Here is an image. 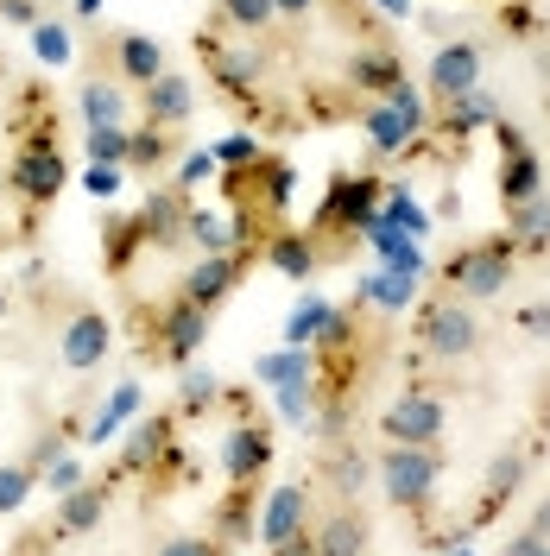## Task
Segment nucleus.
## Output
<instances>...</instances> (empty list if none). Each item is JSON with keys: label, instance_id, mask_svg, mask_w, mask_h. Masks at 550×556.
<instances>
[{"label": "nucleus", "instance_id": "26", "mask_svg": "<svg viewBox=\"0 0 550 556\" xmlns=\"http://www.w3.org/2000/svg\"><path fill=\"white\" fill-rule=\"evenodd\" d=\"M215 20H222L235 38H273L278 33L273 0H215Z\"/></svg>", "mask_w": 550, "mask_h": 556}, {"label": "nucleus", "instance_id": "9", "mask_svg": "<svg viewBox=\"0 0 550 556\" xmlns=\"http://www.w3.org/2000/svg\"><path fill=\"white\" fill-rule=\"evenodd\" d=\"M108 348H114V323H108V311L76 304V311L64 316V329H58V361H64L70 374H89V367H102Z\"/></svg>", "mask_w": 550, "mask_h": 556}, {"label": "nucleus", "instance_id": "37", "mask_svg": "<svg viewBox=\"0 0 550 556\" xmlns=\"http://www.w3.org/2000/svg\"><path fill=\"white\" fill-rule=\"evenodd\" d=\"M33 51L45 58V64H70V58H76L70 26H64V20H38V26H33Z\"/></svg>", "mask_w": 550, "mask_h": 556}, {"label": "nucleus", "instance_id": "20", "mask_svg": "<svg viewBox=\"0 0 550 556\" xmlns=\"http://www.w3.org/2000/svg\"><path fill=\"white\" fill-rule=\"evenodd\" d=\"M76 108H83V127H127V114H134V102H127V89L114 83V76H83V89H76Z\"/></svg>", "mask_w": 550, "mask_h": 556}, {"label": "nucleus", "instance_id": "10", "mask_svg": "<svg viewBox=\"0 0 550 556\" xmlns=\"http://www.w3.org/2000/svg\"><path fill=\"white\" fill-rule=\"evenodd\" d=\"M367 538H374V525L361 513V500H336L310 525V556H367Z\"/></svg>", "mask_w": 550, "mask_h": 556}, {"label": "nucleus", "instance_id": "27", "mask_svg": "<svg viewBox=\"0 0 550 556\" xmlns=\"http://www.w3.org/2000/svg\"><path fill=\"white\" fill-rule=\"evenodd\" d=\"M253 380L260 386H298V380H316V354L310 348H278V354H260L253 361Z\"/></svg>", "mask_w": 550, "mask_h": 556}, {"label": "nucleus", "instance_id": "21", "mask_svg": "<svg viewBox=\"0 0 550 556\" xmlns=\"http://www.w3.org/2000/svg\"><path fill=\"white\" fill-rule=\"evenodd\" d=\"M532 197H545V159L525 146V152H500V203L518 208L532 203Z\"/></svg>", "mask_w": 550, "mask_h": 556}, {"label": "nucleus", "instance_id": "12", "mask_svg": "<svg viewBox=\"0 0 550 556\" xmlns=\"http://www.w3.org/2000/svg\"><path fill=\"white\" fill-rule=\"evenodd\" d=\"M190 114H197V89H190L184 70L165 64L146 89H139V121H146V127H172V134H184Z\"/></svg>", "mask_w": 550, "mask_h": 556}, {"label": "nucleus", "instance_id": "31", "mask_svg": "<svg viewBox=\"0 0 550 556\" xmlns=\"http://www.w3.org/2000/svg\"><path fill=\"white\" fill-rule=\"evenodd\" d=\"M184 241L197 247V253H241V247H235V222H222V215H209V208H190V215H184Z\"/></svg>", "mask_w": 550, "mask_h": 556}, {"label": "nucleus", "instance_id": "1", "mask_svg": "<svg viewBox=\"0 0 550 556\" xmlns=\"http://www.w3.org/2000/svg\"><path fill=\"white\" fill-rule=\"evenodd\" d=\"M379 486H386V500L399 506V513H412L424 519L430 513V500H437V481H443V450H412V443H386L374 462Z\"/></svg>", "mask_w": 550, "mask_h": 556}, {"label": "nucleus", "instance_id": "40", "mask_svg": "<svg viewBox=\"0 0 550 556\" xmlns=\"http://www.w3.org/2000/svg\"><path fill=\"white\" fill-rule=\"evenodd\" d=\"M121 184H127V172H121V165H89V172H83V190H89L96 203L121 197Z\"/></svg>", "mask_w": 550, "mask_h": 556}, {"label": "nucleus", "instance_id": "5", "mask_svg": "<svg viewBox=\"0 0 550 556\" xmlns=\"http://www.w3.org/2000/svg\"><path fill=\"white\" fill-rule=\"evenodd\" d=\"M209 316L215 311H197V304H184L172 298L165 311H152V329H146V354L152 361H172V367H190L209 342Z\"/></svg>", "mask_w": 550, "mask_h": 556}, {"label": "nucleus", "instance_id": "16", "mask_svg": "<svg viewBox=\"0 0 550 556\" xmlns=\"http://www.w3.org/2000/svg\"><path fill=\"white\" fill-rule=\"evenodd\" d=\"M316 481L329 486L336 500H361L367 481H374V462L354 450L348 437H329V443H323V462H316Z\"/></svg>", "mask_w": 550, "mask_h": 556}, {"label": "nucleus", "instance_id": "19", "mask_svg": "<svg viewBox=\"0 0 550 556\" xmlns=\"http://www.w3.org/2000/svg\"><path fill=\"white\" fill-rule=\"evenodd\" d=\"M348 83H354L361 96L386 102V96L405 83V58H399L392 45H367V51H354V58H348Z\"/></svg>", "mask_w": 550, "mask_h": 556}, {"label": "nucleus", "instance_id": "30", "mask_svg": "<svg viewBox=\"0 0 550 556\" xmlns=\"http://www.w3.org/2000/svg\"><path fill=\"white\" fill-rule=\"evenodd\" d=\"M172 443V412L146 417V424H134V443L121 450V475H139L146 462H159V450Z\"/></svg>", "mask_w": 550, "mask_h": 556}, {"label": "nucleus", "instance_id": "51", "mask_svg": "<svg viewBox=\"0 0 550 556\" xmlns=\"http://www.w3.org/2000/svg\"><path fill=\"white\" fill-rule=\"evenodd\" d=\"M7 311H13V291H0V323H7Z\"/></svg>", "mask_w": 550, "mask_h": 556}, {"label": "nucleus", "instance_id": "33", "mask_svg": "<svg viewBox=\"0 0 550 556\" xmlns=\"http://www.w3.org/2000/svg\"><path fill=\"white\" fill-rule=\"evenodd\" d=\"M83 146H89V165H121V172H127L134 127H83Z\"/></svg>", "mask_w": 550, "mask_h": 556}, {"label": "nucleus", "instance_id": "24", "mask_svg": "<svg viewBox=\"0 0 550 556\" xmlns=\"http://www.w3.org/2000/svg\"><path fill=\"white\" fill-rule=\"evenodd\" d=\"M525 468H532V450L525 443H513V450H500L493 462H487V486H482V519L493 513V506H507L518 493V481H525Z\"/></svg>", "mask_w": 550, "mask_h": 556}, {"label": "nucleus", "instance_id": "7", "mask_svg": "<svg viewBox=\"0 0 550 556\" xmlns=\"http://www.w3.org/2000/svg\"><path fill=\"white\" fill-rule=\"evenodd\" d=\"M228 405H235V424H228L222 468H228V481H260L266 475V455H273V424L253 412L247 392H228Z\"/></svg>", "mask_w": 550, "mask_h": 556}, {"label": "nucleus", "instance_id": "22", "mask_svg": "<svg viewBox=\"0 0 550 556\" xmlns=\"http://www.w3.org/2000/svg\"><path fill=\"white\" fill-rule=\"evenodd\" d=\"M361 127H367V146H374L379 159H392V152H412L417 139H424V127H412L399 108H386V102L367 108V114H361Z\"/></svg>", "mask_w": 550, "mask_h": 556}, {"label": "nucleus", "instance_id": "23", "mask_svg": "<svg viewBox=\"0 0 550 556\" xmlns=\"http://www.w3.org/2000/svg\"><path fill=\"white\" fill-rule=\"evenodd\" d=\"M266 260H273L285 278H316V266H323V247L310 241V228H278L273 241H266Z\"/></svg>", "mask_w": 550, "mask_h": 556}, {"label": "nucleus", "instance_id": "47", "mask_svg": "<svg viewBox=\"0 0 550 556\" xmlns=\"http://www.w3.org/2000/svg\"><path fill=\"white\" fill-rule=\"evenodd\" d=\"M273 7H278V26H285V20H304L316 0H273Z\"/></svg>", "mask_w": 550, "mask_h": 556}, {"label": "nucleus", "instance_id": "52", "mask_svg": "<svg viewBox=\"0 0 550 556\" xmlns=\"http://www.w3.org/2000/svg\"><path fill=\"white\" fill-rule=\"evenodd\" d=\"M455 556H468V551H455Z\"/></svg>", "mask_w": 550, "mask_h": 556}, {"label": "nucleus", "instance_id": "4", "mask_svg": "<svg viewBox=\"0 0 550 556\" xmlns=\"http://www.w3.org/2000/svg\"><path fill=\"white\" fill-rule=\"evenodd\" d=\"M443 430H449V405L430 386H405L399 405L379 417V437L386 443H412V450H443Z\"/></svg>", "mask_w": 550, "mask_h": 556}, {"label": "nucleus", "instance_id": "18", "mask_svg": "<svg viewBox=\"0 0 550 556\" xmlns=\"http://www.w3.org/2000/svg\"><path fill=\"white\" fill-rule=\"evenodd\" d=\"M184 215H190V197L165 184V190H152V197L139 203L134 222H139V235H146V247H177L184 241Z\"/></svg>", "mask_w": 550, "mask_h": 556}, {"label": "nucleus", "instance_id": "42", "mask_svg": "<svg viewBox=\"0 0 550 556\" xmlns=\"http://www.w3.org/2000/svg\"><path fill=\"white\" fill-rule=\"evenodd\" d=\"M386 108H399V114H405V121H412V127H430V121H424V96H417L412 83H399V89H392V96H386Z\"/></svg>", "mask_w": 550, "mask_h": 556}, {"label": "nucleus", "instance_id": "53", "mask_svg": "<svg viewBox=\"0 0 550 556\" xmlns=\"http://www.w3.org/2000/svg\"><path fill=\"white\" fill-rule=\"evenodd\" d=\"M38 7H45V0H38Z\"/></svg>", "mask_w": 550, "mask_h": 556}, {"label": "nucleus", "instance_id": "11", "mask_svg": "<svg viewBox=\"0 0 550 556\" xmlns=\"http://www.w3.org/2000/svg\"><path fill=\"white\" fill-rule=\"evenodd\" d=\"M247 260H253V253H203L190 273L177 278V298H184V304H197V311H215L222 298H235Z\"/></svg>", "mask_w": 550, "mask_h": 556}, {"label": "nucleus", "instance_id": "25", "mask_svg": "<svg viewBox=\"0 0 550 556\" xmlns=\"http://www.w3.org/2000/svg\"><path fill=\"white\" fill-rule=\"evenodd\" d=\"M493 121H500V108H493V96H487V89H468V96H455V102H443V121H437V127H443V134L455 139V146H462V139L475 134V127H493Z\"/></svg>", "mask_w": 550, "mask_h": 556}, {"label": "nucleus", "instance_id": "14", "mask_svg": "<svg viewBox=\"0 0 550 556\" xmlns=\"http://www.w3.org/2000/svg\"><path fill=\"white\" fill-rule=\"evenodd\" d=\"M108 70L102 76H114L121 89H146L159 70H165V45L159 38H146V33H108Z\"/></svg>", "mask_w": 550, "mask_h": 556}, {"label": "nucleus", "instance_id": "3", "mask_svg": "<svg viewBox=\"0 0 550 556\" xmlns=\"http://www.w3.org/2000/svg\"><path fill=\"white\" fill-rule=\"evenodd\" d=\"M417 342H424V354H437V361H475L487 336H482V323H475V311L443 291V298H430L417 311Z\"/></svg>", "mask_w": 550, "mask_h": 556}, {"label": "nucleus", "instance_id": "38", "mask_svg": "<svg viewBox=\"0 0 550 556\" xmlns=\"http://www.w3.org/2000/svg\"><path fill=\"white\" fill-rule=\"evenodd\" d=\"M215 172H222V165H215V152H184V159H177L172 190H184V197H190V190H203Z\"/></svg>", "mask_w": 550, "mask_h": 556}, {"label": "nucleus", "instance_id": "36", "mask_svg": "<svg viewBox=\"0 0 550 556\" xmlns=\"http://www.w3.org/2000/svg\"><path fill=\"white\" fill-rule=\"evenodd\" d=\"M235 544H222L215 531H172V538H159V551L152 556H228Z\"/></svg>", "mask_w": 550, "mask_h": 556}, {"label": "nucleus", "instance_id": "28", "mask_svg": "<svg viewBox=\"0 0 550 556\" xmlns=\"http://www.w3.org/2000/svg\"><path fill=\"white\" fill-rule=\"evenodd\" d=\"M329 316H336V304L316 298V291H304V298L291 304V316H285V348H316V336L329 329Z\"/></svg>", "mask_w": 550, "mask_h": 556}, {"label": "nucleus", "instance_id": "50", "mask_svg": "<svg viewBox=\"0 0 550 556\" xmlns=\"http://www.w3.org/2000/svg\"><path fill=\"white\" fill-rule=\"evenodd\" d=\"M76 13H83V20H89V13H102V0H76Z\"/></svg>", "mask_w": 550, "mask_h": 556}, {"label": "nucleus", "instance_id": "44", "mask_svg": "<svg viewBox=\"0 0 550 556\" xmlns=\"http://www.w3.org/2000/svg\"><path fill=\"white\" fill-rule=\"evenodd\" d=\"M108 412H114L121 424H127V417L139 412V386H134V380H127V386H114V399H108Z\"/></svg>", "mask_w": 550, "mask_h": 556}, {"label": "nucleus", "instance_id": "8", "mask_svg": "<svg viewBox=\"0 0 550 556\" xmlns=\"http://www.w3.org/2000/svg\"><path fill=\"white\" fill-rule=\"evenodd\" d=\"M64 152H58V134L45 139H26L20 152H13V165H7V184H13V197H26L33 208L58 203V190H64Z\"/></svg>", "mask_w": 550, "mask_h": 556}, {"label": "nucleus", "instance_id": "48", "mask_svg": "<svg viewBox=\"0 0 550 556\" xmlns=\"http://www.w3.org/2000/svg\"><path fill=\"white\" fill-rule=\"evenodd\" d=\"M532 531H538V538H550V493L538 500V513H532Z\"/></svg>", "mask_w": 550, "mask_h": 556}, {"label": "nucleus", "instance_id": "32", "mask_svg": "<svg viewBox=\"0 0 550 556\" xmlns=\"http://www.w3.org/2000/svg\"><path fill=\"white\" fill-rule=\"evenodd\" d=\"M507 235H513V247H550V197L507 208Z\"/></svg>", "mask_w": 550, "mask_h": 556}, {"label": "nucleus", "instance_id": "34", "mask_svg": "<svg viewBox=\"0 0 550 556\" xmlns=\"http://www.w3.org/2000/svg\"><path fill=\"white\" fill-rule=\"evenodd\" d=\"M33 486H38V468L20 455V462H0V519L7 513H20L26 500H33Z\"/></svg>", "mask_w": 550, "mask_h": 556}, {"label": "nucleus", "instance_id": "29", "mask_svg": "<svg viewBox=\"0 0 550 556\" xmlns=\"http://www.w3.org/2000/svg\"><path fill=\"white\" fill-rule=\"evenodd\" d=\"M184 146V134L172 127H134V146H127V172H159V165H172V152Z\"/></svg>", "mask_w": 550, "mask_h": 556}, {"label": "nucleus", "instance_id": "2", "mask_svg": "<svg viewBox=\"0 0 550 556\" xmlns=\"http://www.w3.org/2000/svg\"><path fill=\"white\" fill-rule=\"evenodd\" d=\"M513 260H518L513 235H487V241L462 247V253L443 266L449 298H462V304H487V298H500L507 278H513Z\"/></svg>", "mask_w": 550, "mask_h": 556}, {"label": "nucleus", "instance_id": "46", "mask_svg": "<svg viewBox=\"0 0 550 556\" xmlns=\"http://www.w3.org/2000/svg\"><path fill=\"white\" fill-rule=\"evenodd\" d=\"M518 323H525L538 342H550V304H525V311H518Z\"/></svg>", "mask_w": 550, "mask_h": 556}, {"label": "nucleus", "instance_id": "15", "mask_svg": "<svg viewBox=\"0 0 550 556\" xmlns=\"http://www.w3.org/2000/svg\"><path fill=\"white\" fill-rule=\"evenodd\" d=\"M468 89H482V45H475V38L437 45V58H430V96H437V102H455V96H468Z\"/></svg>", "mask_w": 550, "mask_h": 556}, {"label": "nucleus", "instance_id": "39", "mask_svg": "<svg viewBox=\"0 0 550 556\" xmlns=\"http://www.w3.org/2000/svg\"><path fill=\"white\" fill-rule=\"evenodd\" d=\"M83 481H89V475H83V462H76V455H58V462L45 468V481H38V486H51V500H64L70 486H83Z\"/></svg>", "mask_w": 550, "mask_h": 556}, {"label": "nucleus", "instance_id": "17", "mask_svg": "<svg viewBox=\"0 0 550 556\" xmlns=\"http://www.w3.org/2000/svg\"><path fill=\"white\" fill-rule=\"evenodd\" d=\"M260 481H228V493L215 500V513H209V531L222 538V544H247L253 531H260Z\"/></svg>", "mask_w": 550, "mask_h": 556}, {"label": "nucleus", "instance_id": "41", "mask_svg": "<svg viewBox=\"0 0 550 556\" xmlns=\"http://www.w3.org/2000/svg\"><path fill=\"white\" fill-rule=\"evenodd\" d=\"M253 159H260V139L253 134H235V139L215 146V165H235V172H241V165H253Z\"/></svg>", "mask_w": 550, "mask_h": 556}, {"label": "nucleus", "instance_id": "43", "mask_svg": "<svg viewBox=\"0 0 550 556\" xmlns=\"http://www.w3.org/2000/svg\"><path fill=\"white\" fill-rule=\"evenodd\" d=\"M0 20H7V26H26V33H33L45 13H38V0H0Z\"/></svg>", "mask_w": 550, "mask_h": 556}, {"label": "nucleus", "instance_id": "35", "mask_svg": "<svg viewBox=\"0 0 550 556\" xmlns=\"http://www.w3.org/2000/svg\"><path fill=\"white\" fill-rule=\"evenodd\" d=\"M222 399V386L209 367H184V380H177V412H209Z\"/></svg>", "mask_w": 550, "mask_h": 556}, {"label": "nucleus", "instance_id": "45", "mask_svg": "<svg viewBox=\"0 0 550 556\" xmlns=\"http://www.w3.org/2000/svg\"><path fill=\"white\" fill-rule=\"evenodd\" d=\"M83 437H89V443H114V437H121V417H114V412L102 405V412H96V424H89Z\"/></svg>", "mask_w": 550, "mask_h": 556}, {"label": "nucleus", "instance_id": "49", "mask_svg": "<svg viewBox=\"0 0 550 556\" xmlns=\"http://www.w3.org/2000/svg\"><path fill=\"white\" fill-rule=\"evenodd\" d=\"M379 7H386L392 20H405V13H412V0H379Z\"/></svg>", "mask_w": 550, "mask_h": 556}, {"label": "nucleus", "instance_id": "6", "mask_svg": "<svg viewBox=\"0 0 550 556\" xmlns=\"http://www.w3.org/2000/svg\"><path fill=\"white\" fill-rule=\"evenodd\" d=\"M310 525H316V481H304V475L273 486V493L260 500V544H266V551L298 544Z\"/></svg>", "mask_w": 550, "mask_h": 556}, {"label": "nucleus", "instance_id": "13", "mask_svg": "<svg viewBox=\"0 0 550 556\" xmlns=\"http://www.w3.org/2000/svg\"><path fill=\"white\" fill-rule=\"evenodd\" d=\"M108 506H114V481H83V486H70L64 500L51 506V525H45V538H89L96 525L108 519Z\"/></svg>", "mask_w": 550, "mask_h": 556}]
</instances>
